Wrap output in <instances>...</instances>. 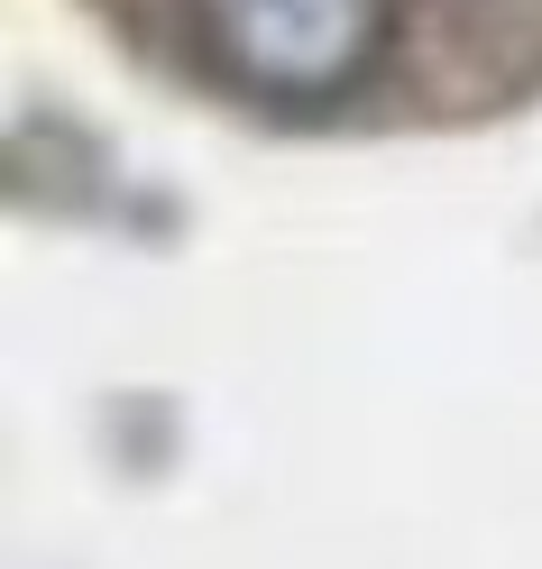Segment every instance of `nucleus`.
<instances>
[{
  "instance_id": "1",
  "label": "nucleus",
  "mask_w": 542,
  "mask_h": 569,
  "mask_svg": "<svg viewBox=\"0 0 542 569\" xmlns=\"http://www.w3.org/2000/svg\"><path fill=\"white\" fill-rule=\"evenodd\" d=\"M211 64L285 111L349 101L395 47V0H194Z\"/></svg>"
}]
</instances>
